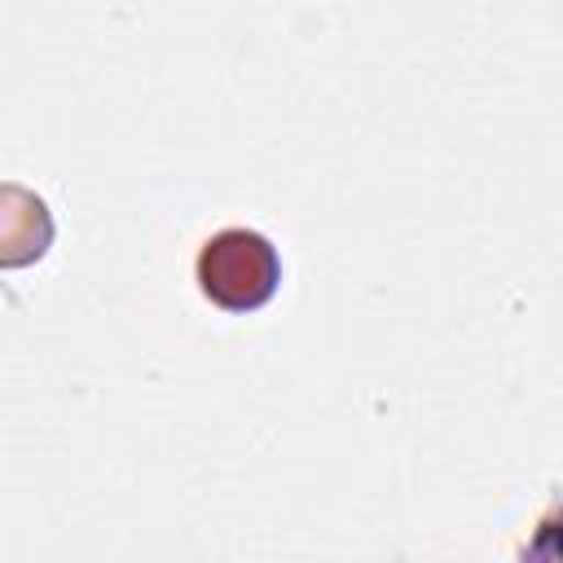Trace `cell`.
<instances>
[{
  "label": "cell",
  "mask_w": 563,
  "mask_h": 563,
  "mask_svg": "<svg viewBox=\"0 0 563 563\" xmlns=\"http://www.w3.org/2000/svg\"><path fill=\"white\" fill-rule=\"evenodd\" d=\"M198 290L224 308V312H255L264 308L282 286V255L277 246L246 224H224L211 238H202L194 260Z\"/></svg>",
  "instance_id": "cell-1"
},
{
  "label": "cell",
  "mask_w": 563,
  "mask_h": 563,
  "mask_svg": "<svg viewBox=\"0 0 563 563\" xmlns=\"http://www.w3.org/2000/svg\"><path fill=\"white\" fill-rule=\"evenodd\" d=\"M519 559H532V563H563V501L554 497L550 510L532 523V537L515 550Z\"/></svg>",
  "instance_id": "cell-2"
}]
</instances>
